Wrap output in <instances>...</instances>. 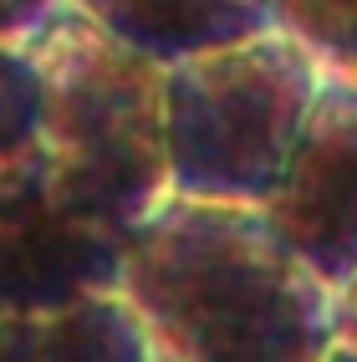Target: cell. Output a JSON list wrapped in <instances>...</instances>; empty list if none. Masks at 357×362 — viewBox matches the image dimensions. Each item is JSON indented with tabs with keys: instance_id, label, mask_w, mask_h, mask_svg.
I'll list each match as a JSON object with an SVG mask.
<instances>
[{
	"instance_id": "obj_8",
	"label": "cell",
	"mask_w": 357,
	"mask_h": 362,
	"mask_svg": "<svg viewBox=\"0 0 357 362\" xmlns=\"http://www.w3.org/2000/svg\"><path fill=\"white\" fill-rule=\"evenodd\" d=\"M276 31L306 46L322 77L357 87V0H271Z\"/></svg>"
},
{
	"instance_id": "obj_11",
	"label": "cell",
	"mask_w": 357,
	"mask_h": 362,
	"mask_svg": "<svg viewBox=\"0 0 357 362\" xmlns=\"http://www.w3.org/2000/svg\"><path fill=\"white\" fill-rule=\"evenodd\" d=\"M332 332H337V347L357 352V271L332 291Z\"/></svg>"
},
{
	"instance_id": "obj_2",
	"label": "cell",
	"mask_w": 357,
	"mask_h": 362,
	"mask_svg": "<svg viewBox=\"0 0 357 362\" xmlns=\"http://www.w3.org/2000/svg\"><path fill=\"white\" fill-rule=\"evenodd\" d=\"M26 57L36 66V153L82 214L128 235L169 204L163 66L62 11Z\"/></svg>"
},
{
	"instance_id": "obj_5",
	"label": "cell",
	"mask_w": 357,
	"mask_h": 362,
	"mask_svg": "<svg viewBox=\"0 0 357 362\" xmlns=\"http://www.w3.org/2000/svg\"><path fill=\"white\" fill-rule=\"evenodd\" d=\"M260 220L322 286L357 271V87L322 77Z\"/></svg>"
},
{
	"instance_id": "obj_6",
	"label": "cell",
	"mask_w": 357,
	"mask_h": 362,
	"mask_svg": "<svg viewBox=\"0 0 357 362\" xmlns=\"http://www.w3.org/2000/svg\"><path fill=\"white\" fill-rule=\"evenodd\" d=\"M66 6L163 71L276 31L271 0H66Z\"/></svg>"
},
{
	"instance_id": "obj_3",
	"label": "cell",
	"mask_w": 357,
	"mask_h": 362,
	"mask_svg": "<svg viewBox=\"0 0 357 362\" xmlns=\"http://www.w3.org/2000/svg\"><path fill=\"white\" fill-rule=\"evenodd\" d=\"M322 66L286 31L163 71L169 199L260 209L296 148Z\"/></svg>"
},
{
	"instance_id": "obj_13",
	"label": "cell",
	"mask_w": 357,
	"mask_h": 362,
	"mask_svg": "<svg viewBox=\"0 0 357 362\" xmlns=\"http://www.w3.org/2000/svg\"><path fill=\"white\" fill-rule=\"evenodd\" d=\"M148 362H163V357H153V352H148Z\"/></svg>"
},
{
	"instance_id": "obj_1",
	"label": "cell",
	"mask_w": 357,
	"mask_h": 362,
	"mask_svg": "<svg viewBox=\"0 0 357 362\" xmlns=\"http://www.w3.org/2000/svg\"><path fill=\"white\" fill-rule=\"evenodd\" d=\"M117 296L163 362H322L337 347L332 286L260 209L169 199L123 235Z\"/></svg>"
},
{
	"instance_id": "obj_10",
	"label": "cell",
	"mask_w": 357,
	"mask_h": 362,
	"mask_svg": "<svg viewBox=\"0 0 357 362\" xmlns=\"http://www.w3.org/2000/svg\"><path fill=\"white\" fill-rule=\"evenodd\" d=\"M62 11L66 0H0V46H31Z\"/></svg>"
},
{
	"instance_id": "obj_12",
	"label": "cell",
	"mask_w": 357,
	"mask_h": 362,
	"mask_svg": "<svg viewBox=\"0 0 357 362\" xmlns=\"http://www.w3.org/2000/svg\"><path fill=\"white\" fill-rule=\"evenodd\" d=\"M322 362H357V352H347V347H332Z\"/></svg>"
},
{
	"instance_id": "obj_7",
	"label": "cell",
	"mask_w": 357,
	"mask_h": 362,
	"mask_svg": "<svg viewBox=\"0 0 357 362\" xmlns=\"http://www.w3.org/2000/svg\"><path fill=\"white\" fill-rule=\"evenodd\" d=\"M0 362H148V342L112 291L62 311L0 317Z\"/></svg>"
},
{
	"instance_id": "obj_9",
	"label": "cell",
	"mask_w": 357,
	"mask_h": 362,
	"mask_svg": "<svg viewBox=\"0 0 357 362\" xmlns=\"http://www.w3.org/2000/svg\"><path fill=\"white\" fill-rule=\"evenodd\" d=\"M36 66L26 46H0V163H16L36 148Z\"/></svg>"
},
{
	"instance_id": "obj_4",
	"label": "cell",
	"mask_w": 357,
	"mask_h": 362,
	"mask_svg": "<svg viewBox=\"0 0 357 362\" xmlns=\"http://www.w3.org/2000/svg\"><path fill=\"white\" fill-rule=\"evenodd\" d=\"M117 271L123 235L71 204L36 148L0 163V317H36L87 296H112Z\"/></svg>"
}]
</instances>
